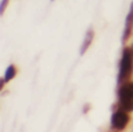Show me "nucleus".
Here are the masks:
<instances>
[{
	"instance_id": "1",
	"label": "nucleus",
	"mask_w": 133,
	"mask_h": 132,
	"mask_svg": "<svg viewBox=\"0 0 133 132\" xmlns=\"http://www.w3.org/2000/svg\"><path fill=\"white\" fill-rule=\"evenodd\" d=\"M133 75V43L124 47L118 70V84L129 82Z\"/></svg>"
},
{
	"instance_id": "2",
	"label": "nucleus",
	"mask_w": 133,
	"mask_h": 132,
	"mask_svg": "<svg viewBox=\"0 0 133 132\" xmlns=\"http://www.w3.org/2000/svg\"><path fill=\"white\" fill-rule=\"evenodd\" d=\"M113 109L125 110L127 112L133 111V82L132 81L119 84L118 102L113 105Z\"/></svg>"
},
{
	"instance_id": "3",
	"label": "nucleus",
	"mask_w": 133,
	"mask_h": 132,
	"mask_svg": "<svg viewBox=\"0 0 133 132\" xmlns=\"http://www.w3.org/2000/svg\"><path fill=\"white\" fill-rule=\"evenodd\" d=\"M131 121L129 112L125 110H115L111 117V129L116 132H120L125 130L127 124Z\"/></svg>"
},
{
	"instance_id": "4",
	"label": "nucleus",
	"mask_w": 133,
	"mask_h": 132,
	"mask_svg": "<svg viewBox=\"0 0 133 132\" xmlns=\"http://www.w3.org/2000/svg\"><path fill=\"white\" fill-rule=\"evenodd\" d=\"M132 34H133V1L130 5L129 13H127L126 19H125V26L122 35V43L126 44V42L131 39Z\"/></svg>"
},
{
	"instance_id": "5",
	"label": "nucleus",
	"mask_w": 133,
	"mask_h": 132,
	"mask_svg": "<svg viewBox=\"0 0 133 132\" xmlns=\"http://www.w3.org/2000/svg\"><path fill=\"white\" fill-rule=\"evenodd\" d=\"M94 37H95L94 29L89 28V29L87 30V33H85V35H84V40H83L82 44H81V48H79V54L81 55H84V54L87 53V50L89 49V47L91 46L92 41H94Z\"/></svg>"
},
{
	"instance_id": "6",
	"label": "nucleus",
	"mask_w": 133,
	"mask_h": 132,
	"mask_svg": "<svg viewBox=\"0 0 133 132\" xmlns=\"http://www.w3.org/2000/svg\"><path fill=\"white\" fill-rule=\"evenodd\" d=\"M16 74H18V69H16V67L14 64H9L8 67H7L6 71H5V76H4L5 82L8 83L9 81H12V80L16 76Z\"/></svg>"
},
{
	"instance_id": "7",
	"label": "nucleus",
	"mask_w": 133,
	"mask_h": 132,
	"mask_svg": "<svg viewBox=\"0 0 133 132\" xmlns=\"http://www.w3.org/2000/svg\"><path fill=\"white\" fill-rule=\"evenodd\" d=\"M8 4H9V0H1V2H0V15H4Z\"/></svg>"
},
{
	"instance_id": "8",
	"label": "nucleus",
	"mask_w": 133,
	"mask_h": 132,
	"mask_svg": "<svg viewBox=\"0 0 133 132\" xmlns=\"http://www.w3.org/2000/svg\"><path fill=\"white\" fill-rule=\"evenodd\" d=\"M51 1H55V0H51Z\"/></svg>"
}]
</instances>
